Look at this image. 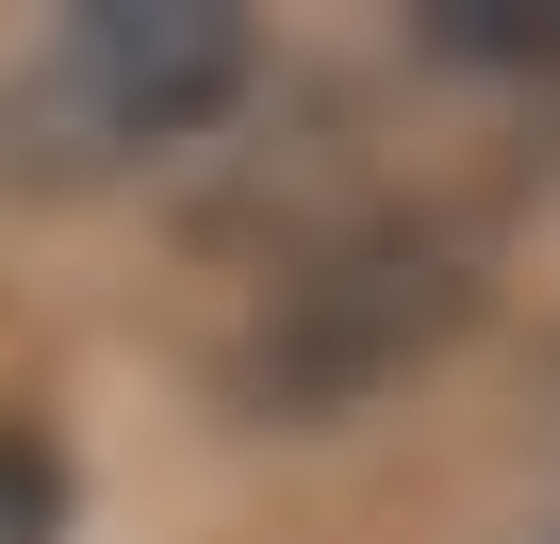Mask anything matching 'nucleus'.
I'll return each instance as SVG.
<instances>
[{
    "mask_svg": "<svg viewBox=\"0 0 560 544\" xmlns=\"http://www.w3.org/2000/svg\"><path fill=\"white\" fill-rule=\"evenodd\" d=\"M445 67H560V0H429Z\"/></svg>",
    "mask_w": 560,
    "mask_h": 544,
    "instance_id": "obj_4",
    "label": "nucleus"
},
{
    "mask_svg": "<svg viewBox=\"0 0 560 544\" xmlns=\"http://www.w3.org/2000/svg\"><path fill=\"white\" fill-rule=\"evenodd\" d=\"M83 528V478H67V429L34 396H0V544H67Z\"/></svg>",
    "mask_w": 560,
    "mask_h": 544,
    "instance_id": "obj_3",
    "label": "nucleus"
},
{
    "mask_svg": "<svg viewBox=\"0 0 560 544\" xmlns=\"http://www.w3.org/2000/svg\"><path fill=\"white\" fill-rule=\"evenodd\" d=\"M462 314H478V247L462 231H412V215L314 231L264 281V314L231 331V396H247V429H330L380 380H412Z\"/></svg>",
    "mask_w": 560,
    "mask_h": 544,
    "instance_id": "obj_2",
    "label": "nucleus"
},
{
    "mask_svg": "<svg viewBox=\"0 0 560 544\" xmlns=\"http://www.w3.org/2000/svg\"><path fill=\"white\" fill-rule=\"evenodd\" d=\"M247 18L231 0H83L50 18L18 67H0V182L34 198H100L165 149H198L231 100H247Z\"/></svg>",
    "mask_w": 560,
    "mask_h": 544,
    "instance_id": "obj_1",
    "label": "nucleus"
}]
</instances>
